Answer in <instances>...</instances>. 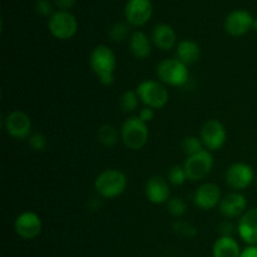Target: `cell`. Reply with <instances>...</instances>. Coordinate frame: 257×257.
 Here are the masks:
<instances>
[{"label": "cell", "mask_w": 257, "mask_h": 257, "mask_svg": "<svg viewBox=\"0 0 257 257\" xmlns=\"http://www.w3.org/2000/svg\"><path fill=\"white\" fill-rule=\"evenodd\" d=\"M89 64L93 73L98 77L99 82L104 85L112 84L114 80V72L117 60L113 50L108 45H97L90 53Z\"/></svg>", "instance_id": "obj_1"}, {"label": "cell", "mask_w": 257, "mask_h": 257, "mask_svg": "<svg viewBox=\"0 0 257 257\" xmlns=\"http://www.w3.org/2000/svg\"><path fill=\"white\" fill-rule=\"evenodd\" d=\"M94 187L103 198H115L127 188V177L119 170H105L97 176Z\"/></svg>", "instance_id": "obj_2"}, {"label": "cell", "mask_w": 257, "mask_h": 257, "mask_svg": "<svg viewBox=\"0 0 257 257\" xmlns=\"http://www.w3.org/2000/svg\"><path fill=\"white\" fill-rule=\"evenodd\" d=\"M157 77L165 84L171 87H183L190 79V72L185 63L177 58H167L158 63Z\"/></svg>", "instance_id": "obj_3"}, {"label": "cell", "mask_w": 257, "mask_h": 257, "mask_svg": "<svg viewBox=\"0 0 257 257\" xmlns=\"http://www.w3.org/2000/svg\"><path fill=\"white\" fill-rule=\"evenodd\" d=\"M138 97H140L141 102L152 109H161L165 107L168 102V90L166 89L165 85L157 80L147 79L141 82L137 85Z\"/></svg>", "instance_id": "obj_4"}, {"label": "cell", "mask_w": 257, "mask_h": 257, "mask_svg": "<svg viewBox=\"0 0 257 257\" xmlns=\"http://www.w3.org/2000/svg\"><path fill=\"white\" fill-rule=\"evenodd\" d=\"M150 131L147 123L141 120L138 117H131L123 123L120 130V137L125 147L130 150L137 151L145 147L148 141Z\"/></svg>", "instance_id": "obj_5"}, {"label": "cell", "mask_w": 257, "mask_h": 257, "mask_svg": "<svg viewBox=\"0 0 257 257\" xmlns=\"http://www.w3.org/2000/svg\"><path fill=\"white\" fill-rule=\"evenodd\" d=\"M50 34L60 40L70 39L78 30V22L74 15L68 10H58L48 20Z\"/></svg>", "instance_id": "obj_6"}, {"label": "cell", "mask_w": 257, "mask_h": 257, "mask_svg": "<svg viewBox=\"0 0 257 257\" xmlns=\"http://www.w3.org/2000/svg\"><path fill=\"white\" fill-rule=\"evenodd\" d=\"M213 167V156L210 151L202 150L196 155L188 156L185 161L183 168L187 178L191 181L203 180L210 175Z\"/></svg>", "instance_id": "obj_7"}, {"label": "cell", "mask_w": 257, "mask_h": 257, "mask_svg": "<svg viewBox=\"0 0 257 257\" xmlns=\"http://www.w3.org/2000/svg\"><path fill=\"white\" fill-rule=\"evenodd\" d=\"M201 141L207 151H217L223 147L227 140L226 128L220 120L210 119L201 128Z\"/></svg>", "instance_id": "obj_8"}, {"label": "cell", "mask_w": 257, "mask_h": 257, "mask_svg": "<svg viewBox=\"0 0 257 257\" xmlns=\"http://www.w3.org/2000/svg\"><path fill=\"white\" fill-rule=\"evenodd\" d=\"M153 14L152 0H127L124 15L128 24L132 27H142L147 24Z\"/></svg>", "instance_id": "obj_9"}, {"label": "cell", "mask_w": 257, "mask_h": 257, "mask_svg": "<svg viewBox=\"0 0 257 257\" xmlns=\"http://www.w3.org/2000/svg\"><path fill=\"white\" fill-rule=\"evenodd\" d=\"M255 181V173L247 163L236 162L226 171V182L232 190L241 191L251 186Z\"/></svg>", "instance_id": "obj_10"}, {"label": "cell", "mask_w": 257, "mask_h": 257, "mask_svg": "<svg viewBox=\"0 0 257 257\" xmlns=\"http://www.w3.org/2000/svg\"><path fill=\"white\" fill-rule=\"evenodd\" d=\"M253 20L250 12L245 9L232 10L225 19V30L231 37H242L252 29Z\"/></svg>", "instance_id": "obj_11"}, {"label": "cell", "mask_w": 257, "mask_h": 257, "mask_svg": "<svg viewBox=\"0 0 257 257\" xmlns=\"http://www.w3.org/2000/svg\"><path fill=\"white\" fill-rule=\"evenodd\" d=\"M14 228L19 237L24 238V240H34L42 232L43 222L35 212L25 211L17 217Z\"/></svg>", "instance_id": "obj_12"}, {"label": "cell", "mask_w": 257, "mask_h": 257, "mask_svg": "<svg viewBox=\"0 0 257 257\" xmlns=\"http://www.w3.org/2000/svg\"><path fill=\"white\" fill-rule=\"evenodd\" d=\"M5 130L10 137L15 140H25L30 137L32 120L27 113L22 110H13L5 119Z\"/></svg>", "instance_id": "obj_13"}, {"label": "cell", "mask_w": 257, "mask_h": 257, "mask_svg": "<svg viewBox=\"0 0 257 257\" xmlns=\"http://www.w3.org/2000/svg\"><path fill=\"white\" fill-rule=\"evenodd\" d=\"M221 190L217 185L215 183H203L200 187L196 190L195 197V205L197 206L200 210L208 211L215 208L216 206L220 205L221 202Z\"/></svg>", "instance_id": "obj_14"}, {"label": "cell", "mask_w": 257, "mask_h": 257, "mask_svg": "<svg viewBox=\"0 0 257 257\" xmlns=\"http://www.w3.org/2000/svg\"><path fill=\"white\" fill-rule=\"evenodd\" d=\"M237 231L243 242L248 246H257V207L247 210L241 216Z\"/></svg>", "instance_id": "obj_15"}, {"label": "cell", "mask_w": 257, "mask_h": 257, "mask_svg": "<svg viewBox=\"0 0 257 257\" xmlns=\"http://www.w3.org/2000/svg\"><path fill=\"white\" fill-rule=\"evenodd\" d=\"M220 213L227 218H235L240 217L246 212L247 208V201L246 197L240 192H231L226 195L225 197L221 200L220 205Z\"/></svg>", "instance_id": "obj_16"}, {"label": "cell", "mask_w": 257, "mask_h": 257, "mask_svg": "<svg viewBox=\"0 0 257 257\" xmlns=\"http://www.w3.org/2000/svg\"><path fill=\"white\" fill-rule=\"evenodd\" d=\"M146 197L151 203L161 205L170 200V185L161 176H153L146 183Z\"/></svg>", "instance_id": "obj_17"}, {"label": "cell", "mask_w": 257, "mask_h": 257, "mask_svg": "<svg viewBox=\"0 0 257 257\" xmlns=\"http://www.w3.org/2000/svg\"><path fill=\"white\" fill-rule=\"evenodd\" d=\"M176 32L171 25L160 23L152 30V42L157 48L162 50H170L176 44Z\"/></svg>", "instance_id": "obj_18"}, {"label": "cell", "mask_w": 257, "mask_h": 257, "mask_svg": "<svg viewBox=\"0 0 257 257\" xmlns=\"http://www.w3.org/2000/svg\"><path fill=\"white\" fill-rule=\"evenodd\" d=\"M241 248L232 236H220L212 247L213 257H240Z\"/></svg>", "instance_id": "obj_19"}, {"label": "cell", "mask_w": 257, "mask_h": 257, "mask_svg": "<svg viewBox=\"0 0 257 257\" xmlns=\"http://www.w3.org/2000/svg\"><path fill=\"white\" fill-rule=\"evenodd\" d=\"M176 55L177 59L185 63L186 65L195 64L201 58V48L195 40L183 39L177 44Z\"/></svg>", "instance_id": "obj_20"}, {"label": "cell", "mask_w": 257, "mask_h": 257, "mask_svg": "<svg viewBox=\"0 0 257 257\" xmlns=\"http://www.w3.org/2000/svg\"><path fill=\"white\" fill-rule=\"evenodd\" d=\"M130 50L137 59H146L151 55L152 47H151V40L146 33L137 32L132 33L130 38Z\"/></svg>", "instance_id": "obj_21"}, {"label": "cell", "mask_w": 257, "mask_h": 257, "mask_svg": "<svg viewBox=\"0 0 257 257\" xmlns=\"http://www.w3.org/2000/svg\"><path fill=\"white\" fill-rule=\"evenodd\" d=\"M98 140L105 147H113L118 142V131L113 125H102L98 131Z\"/></svg>", "instance_id": "obj_22"}, {"label": "cell", "mask_w": 257, "mask_h": 257, "mask_svg": "<svg viewBox=\"0 0 257 257\" xmlns=\"http://www.w3.org/2000/svg\"><path fill=\"white\" fill-rule=\"evenodd\" d=\"M141 99L138 97L137 92L136 90H127L122 94L119 100L120 108H122L124 112H135L138 108Z\"/></svg>", "instance_id": "obj_23"}, {"label": "cell", "mask_w": 257, "mask_h": 257, "mask_svg": "<svg viewBox=\"0 0 257 257\" xmlns=\"http://www.w3.org/2000/svg\"><path fill=\"white\" fill-rule=\"evenodd\" d=\"M182 150L183 152L188 156L196 155V153L201 152L203 150V143L201 141V138L195 137V136H188L185 137L182 141Z\"/></svg>", "instance_id": "obj_24"}, {"label": "cell", "mask_w": 257, "mask_h": 257, "mask_svg": "<svg viewBox=\"0 0 257 257\" xmlns=\"http://www.w3.org/2000/svg\"><path fill=\"white\" fill-rule=\"evenodd\" d=\"M167 210L168 213L175 217H181L187 211V206H186L185 201L180 197H171L167 201Z\"/></svg>", "instance_id": "obj_25"}, {"label": "cell", "mask_w": 257, "mask_h": 257, "mask_svg": "<svg viewBox=\"0 0 257 257\" xmlns=\"http://www.w3.org/2000/svg\"><path fill=\"white\" fill-rule=\"evenodd\" d=\"M168 182L173 186H181L186 182V180H188L187 175H186L185 168L181 167V166H173L172 168L168 172L167 177Z\"/></svg>", "instance_id": "obj_26"}, {"label": "cell", "mask_w": 257, "mask_h": 257, "mask_svg": "<svg viewBox=\"0 0 257 257\" xmlns=\"http://www.w3.org/2000/svg\"><path fill=\"white\" fill-rule=\"evenodd\" d=\"M130 28L125 23H115L109 29V38L113 42H122L127 38Z\"/></svg>", "instance_id": "obj_27"}, {"label": "cell", "mask_w": 257, "mask_h": 257, "mask_svg": "<svg viewBox=\"0 0 257 257\" xmlns=\"http://www.w3.org/2000/svg\"><path fill=\"white\" fill-rule=\"evenodd\" d=\"M173 230H175V232H177L178 235L188 236V237H193V236L196 235V232H197L195 226L182 220L173 223Z\"/></svg>", "instance_id": "obj_28"}, {"label": "cell", "mask_w": 257, "mask_h": 257, "mask_svg": "<svg viewBox=\"0 0 257 257\" xmlns=\"http://www.w3.org/2000/svg\"><path fill=\"white\" fill-rule=\"evenodd\" d=\"M47 138H45V136L42 135V133H34V135H32L29 137V146L34 151L42 152V151H44L45 148H47Z\"/></svg>", "instance_id": "obj_29"}, {"label": "cell", "mask_w": 257, "mask_h": 257, "mask_svg": "<svg viewBox=\"0 0 257 257\" xmlns=\"http://www.w3.org/2000/svg\"><path fill=\"white\" fill-rule=\"evenodd\" d=\"M35 12L39 15H42V17L49 18L54 14L50 0H37V3H35Z\"/></svg>", "instance_id": "obj_30"}, {"label": "cell", "mask_w": 257, "mask_h": 257, "mask_svg": "<svg viewBox=\"0 0 257 257\" xmlns=\"http://www.w3.org/2000/svg\"><path fill=\"white\" fill-rule=\"evenodd\" d=\"M138 118L141 120H143L145 123L151 122V120L155 118V112H153L152 108L150 107H145L140 110V114H138Z\"/></svg>", "instance_id": "obj_31"}, {"label": "cell", "mask_w": 257, "mask_h": 257, "mask_svg": "<svg viewBox=\"0 0 257 257\" xmlns=\"http://www.w3.org/2000/svg\"><path fill=\"white\" fill-rule=\"evenodd\" d=\"M55 5L59 8V10H68L69 12L70 8H73L77 3V0H54Z\"/></svg>", "instance_id": "obj_32"}, {"label": "cell", "mask_w": 257, "mask_h": 257, "mask_svg": "<svg viewBox=\"0 0 257 257\" xmlns=\"http://www.w3.org/2000/svg\"><path fill=\"white\" fill-rule=\"evenodd\" d=\"M220 233L221 236H232L233 233V225L231 222H222L220 225Z\"/></svg>", "instance_id": "obj_33"}, {"label": "cell", "mask_w": 257, "mask_h": 257, "mask_svg": "<svg viewBox=\"0 0 257 257\" xmlns=\"http://www.w3.org/2000/svg\"><path fill=\"white\" fill-rule=\"evenodd\" d=\"M240 257H257V246H247L241 251Z\"/></svg>", "instance_id": "obj_34"}, {"label": "cell", "mask_w": 257, "mask_h": 257, "mask_svg": "<svg viewBox=\"0 0 257 257\" xmlns=\"http://www.w3.org/2000/svg\"><path fill=\"white\" fill-rule=\"evenodd\" d=\"M252 29L257 30V19L253 20V25H252Z\"/></svg>", "instance_id": "obj_35"}, {"label": "cell", "mask_w": 257, "mask_h": 257, "mask_svg": "<svg viewBox=\"0 0 257 257\" xmlns=\"http://www.w3.org/2000/svg\"><path fill=\"white\" fill-rule=\"evenodd\" d=\"M256 185H257V178H256Z\"/></svg>", "instance_id": "obj_36"}]
</instances>
